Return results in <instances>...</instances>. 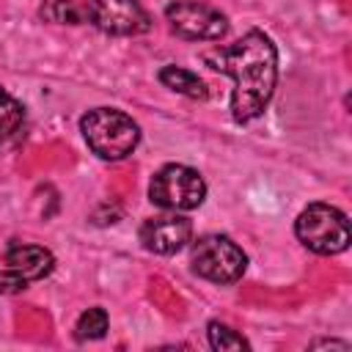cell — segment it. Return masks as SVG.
Masks as SVG:
<instances>
[{"label":"cell","instance_id":"obj_2","mask_svg":"<svg viewBox=\"0 0 352 352\" xmlns=\"http://www.w3.org/2000/svg\"><path fill=\"white\" fill-rule=\"evenodd\" d=\"M80 132L88 148L107 162L126 160L140 143L138 121L118 107H94L80 118Z\"/></svg>","mask_w":352,"mask_h":352},{"label":"cell","instance_id":"obj_8","mask_svg":"<svg viewBox=\"0 0 352 352\" xmlns=\"http://www.w3.org/2000/svg\"><path fill=\"white\" fill-rule=\"evenodd\" d=\"M82 14L104 36H143L151 30V16L140 0H85Z\"/></svg>","mask_w":352,"mask_h":352},{"label":"cell","instance_id":"obj_6","mask_svg":"<svg viewBox=\"0 0 352 352\" xmlns=\"http://www.w3.org/2000/svg\"><path fill=\"white\" fill-rule=\"evenodd\" d=\"M55 270V256L44 245L11 242L0 253V294H19Z\"/></svg>","mask_w":352,"mask_h":352},{"label":"cell","instance_id":"obj_15","mask_svg":"<svg viewBox=\"0 0 352 352\" xmlns=\"http://www.w3.org/2000/svg\"><path fill=\"white\" fill-rule=\"evenodd\" d=\"M311 346H336V349H341V352H346V349H349V344H346V341H336V338H330V341H327V338H322V341H314Z\"/></svg>","mask_w":352,"mask_h":352},{"label":"cell","instance_id":"obj_1","mask_svg":"<svg viewBox=\"0 0 352 352\" xmlns=\"http://www.w3.org/2000/svg\"><path fill=\"white\" fill-rule=\"evenodd\" d=\"M201 60L234 80L231 91V118L236 124H250L272 102L278 85V47L264 30H248L231 44H217L201 52Z\"/></svg>","mask_w":352,"mask_h":352},{"label":"cell","instance_id":"obj_12","mask_svg":"<svg viewBox=\"0 0 352 352\" xmlns=\"http://www.w3.org/2000/svg\"><path fill=\"white\" fill-rule=\"evenodd\" d=\"M38 16L52 25H82L85 22L82 6H77L74 0H44L38 6Z\"/></svg>","mask_w":352,"mask_h":352},{"label":"cell","instance_id":"obj_9","mask_svg":"<svg viewBox=\"0 0 352 352\" xmlns=\"http://www.w3.org/2000/svg\"><path fill=\"white\" fill-rule=\"evenodd\" d=\"M138 236L148 253L173 256L192 242V223L190 217H184V212H165L143 220Z\"/></svg>","mask_w":352,"mask_h":352},{"label":"cell","instance_id":"obj_3","mask_svg":"<svg viewBox=\"0 0 352 352\" xmlns=\"http://www.w3.org/2000/svg\"><path fill=\"white\" fill-rule=\"evenodd\" d=\"M294 236L316 256H338L349 248V217L333 204L314 201L294 220Z\"/></svg>","mask_w":352,"mask_h":352},{"label":"cell","instance_id":"obj_5","mask_svg":"<svg viewBox=\"0 0 352 352\" xmlns=\"http://www.w3.org/2000/svg\"><path fill=\"white\" fill-rule=\"evenodd\" d=\"M206 198L204 176L182 162L162 165L148 182V201L165 212H192Z\"/></svg>","mask_w":352,"mask_h":352},{"label":"cell","instance_id":"obj_10","mask_svg":"<svg viewBox=\"0 0 352 352\" xmlns=\"http://www.w3.org/2000/svg\"><path fill=\"white\" fill-rule=\"evenodd\" d=\"M157 80H160L165 88H170L173 94H182V96H187V99L204 102V99L209 96L206 82H204L195 72H190V69H184V66H176V63L162 66V69L157 72Z\"/></svg>","mask_w":352,"mask_h":352},{"label":"cell","instance_id":"obj_14","mask_svg":"<svg viewBox=\"0 0 352 352\" xmlns=\"http://www.w3.org/2000/svg\"><path fill=\"white\" fill-rule=\"evenodd\" d=\"M206 341H209V346H212L214 352H226V349H250V341H248L239 330H234L231 324L217 322V319H212V322L206 324Z\"/></svg>","mask_w":352,"mask_h":352},{"label":"cell","instance_id":"obj_11","mask_svg":"<svg viewBox=\"0 0 352 352\" xmlns=\"http://www.w3.org/2000/svg\"><path fill=\"white\" fill-rule=\"evenodd\" d=\"M25 104L0 85V143L19 140L25 132Z\"/></svg>","mask_w":352,"mask_h":352},{"label":"cell","instance_id":"obj_4","mask_svg":"<svg viewBox=\"0 0 352 352\" xmlns=\"http://www.w3.org/2000/svg\"><path fill=\"white\" fill-rule=\"evenodd\" d=\"M190 270L217 286L236 283L248 270V253L226 234H204L190 245Z\"/></svg>","mask_w":352,"mask_h":352},{"label":"cell","instance_id":"obj_13","mask_svg":"<svg viewBox=\"0 0 352 352\" xmlns=\"http://www.w3.org/2000/svg\"><path fill=\"white\" fill-rule=\"evenodd\" d=\"M107 327H110L107 311L102 305H94V308L82 311L80 319L74 322V338L77 341H99V338H104Z\"/></svg>","mask_w":352,"mask_h":352},{"label":"cell","instance_id":"obj_7","mask_svg":"<svg viewBox=\"0 0 352 352\" xmlns=\"http://www.w3.org/2000/svg\"><path fill=\"white\" fill-rule=\"evenodd\" d=\"M168 28L187 41H220L228 36V16L204 0H173L165 6Z\"/></svg>","mask_w":352,"mask_h":352}]
</instances>
